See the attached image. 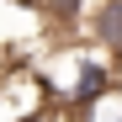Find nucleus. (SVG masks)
<instances>
[{
	"label": "nucleus",
	"mask_w": 122,
	"mask_h": 122,
	"mask_svg": "<svg viewBox=\"0 0 122 122\" xmlns=\"http://www.w3.org/2000/svg\"><path fill=\"white\" fill-rule=\"evenodd\" d=\"M32 69H37V80L48 90V106L64 112V117L90 112L106 90L122 85V64L106 48H96L90 37H58V43H48L32 58Z\"/></svg>",
	"instance_id": "f257e3e1"
},
{
	"label": "nucleus",
	"mask_w": 122,
	"mask_h": 122,
	"mask_svg": "<svg viewBox=\"0 0 122 122\" xmlns=\"http://www.w3.org/2000/svg\"><path fill=\"white\" fill-rule=\"evenodd\" d=\"M80 37H90L96 48H106L117 64H122V0H90Z\"/></svg>",
	"instance_id": "f03ea898"
}]
</instances>
